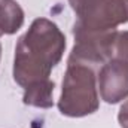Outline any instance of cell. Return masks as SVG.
<instances>
[{"label": "cell", "instance_id": "obj_2", "mask_svg": "<svg viewBox=\"0 0 128 128\" xmlns=\"http://www.w3.org/2000/svg\"><path fill=\"white\" fill-rule=\"evenodd\" d=\"M100 97L96 68L78 63H67L58 109L64 116L82 118L97 112Z\"/></svg>", "mask_w": 128, "mask_h": 128}, {"label": "cell", "instance_id": "obj_5", "mask_svg": "<svg viewBox=\"0 0 128 128\" xmlns=\"http://www.w3.org/2000/svg\"><path fill=\"white\" fill-rule=\"evenodd\" d=\"M97 88L101 100L116 104L128 97V63L119 58H110L97 74Z\"/></svg>", "mask_w": 128, "mask_h": 128}, {"label": "cell", "instance_id": "obj_4", "mask_svg": "<svg viewBox=\"0 0 128 128\" xmlns=\"http://www.w3.org/2000/svg\"><path fill=\"white\" fill-rule=\"evenodd\" d=\"M78 24L96 30H116L128 22V0H68Z\"/></svg>", "mask_w": 128, "mask_h": 128}, {"label": "cell", "instance_id": "obj_9", "mask_svg": "<svg viewBox=\"0 0 128 128\" xmlns=\"http://www.w3.org/2000/svg\"><path fill=\"white\" fill-rule=\"evenodd\" d=\"M118 121L122 128H128V100L121 106L119 113H118Z\"/></svg>", "mask_w": 128, "mask_h": 128}, {"label": "cell", "instance_id": "obj_8", "mask_svg": "<svg viewBox=\"0 0 128 128\" xmlns=\"http://www.w3.org/2000/svg\"><path fill=\"white\" fill-rule=\"evenodd\" d=\"M128 63V32H118L115 45H113V57Z\"/></svg>", "mask_w": 128, "mask_h": 128}, {"label": "cell", "instance_id": "obj_10", "mask_svg": "<svg viewBox=\"0 0 128 128\" xmlns=\"http://www.w3.org/2000/svg\"><path fill=\"white\" fill-rule=\"evenodd\" d=\"M0 57H2V45H0Z\"/></svg>", "mask_w": 128, "mask_h": 128}, {"label": "cell", "instance_id": "obj_6", "mask_svg": "<svg viewBox=\"0 0 128 128\" xmlns=\"http://www.w3.org/2000/svg\"><path fill=\"white\" fill-rule=\"evenodd\" d=\"M54 88L55 84L51 79H45V80H39L34 82L32 85L26 86L24 90V104H28L33 107H40V109H49L54 106Z\"/></svg>", "mask_w": 128, "mask_h": 128}, {"label": "cell", "instance_id": "obj_7", "mask_svg": "<svg viewBox=\"0 0 128 128\" xmlns=\"http://www.w3.org/2000/svg\"><path fill=\"white\" fill-rule=\"evenodd\" d=\"M24 24V10L15 0H0V36L14 34Z\"/></svg>", "mask_w": 128, "mask_h": 128}, {"label": "cell", "instance_id": "obj_1", "mask_svg": "<svg viewBox=\"0 0 128 128\" xmlns=\"http://www.w3.org/2000/svg\"><path fill=\"white\" fill-rule=\"evenodd\" d=\"M64 49L66 37L58 26L48 18L34 20L15 48V82L26 88L34 82L49 79L52 68L63 58Z\"/></svg>", "mask_w": 128, "mask_h": 128}, {"label": "cell", "instance_id": "obj_3", "mask_svg": "<svg viewBox=\"0 0 128 128\" xmlns=\"http://www.w3.org/2000/svg\"><path fill=\"white\" fill-rule=\"evenodd\" d=\"M118 30H96L86 28L78 22L73 26L74 46L67 63L85 64L100 68L113 57V45Z\"/></svg>", "mask_w": 128, "mask_h": 128}]
</instances>
